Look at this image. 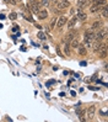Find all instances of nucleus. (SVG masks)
Instances as JSON below:
<instances>
[{"instance_id": "f257e3e1", "label": "nucleus", "mask_w": 108, "mask_h": 122, "mask_svg": "<svg viewBox=\"0 0 108 122\" xmlns=\"http://www.w3.org/2000/svg\"><path fill=\"white\" fill-rule=\"evenodd\" d=\"M39 8H41V4L36 0H28V9H30L32 12L37 14L39 11Z\"/></svg>"}, {"instance_id": "f03ea898", "label": "nucleus", "mask_w": 108, "mask_h": 122, "mask_svg": "<svg viewBox=\"0 0 108 122\" xmlns=\"http://www.w3.org/2000/svg\"><path fill=\"white\" fill-rule=\"evenodd\" d=\"M106 37H107V30H106L104 27H101L99 30H98V32L95 35V40L96 41H102Z\"/></svg>"}, {"instance_id": "7ed1b4c3", "label": "nucleus", "mask_w": 108, "mask_h": 122, "mask_svg": "<svg viewBox=\"0 0 108 122\" xmlns=\"http://www.w3.org/2000/svg\"><path fill=\"white\" fill-rule=\"evenodd\" d=\"M68 22V17L66 16H60L59 19H56V27H58V28H61L64 25H65Z\"/></svg>"}, {"instance_id": "20e7f679", "label": "nucleus", "mask_w": 108, "mask_h": 122, "mask_svg": "<svg viewBox=\"0 0 108 122\" xmlns=\"http://www.w3.org/2000/svg\"><path fill=\"white\" fill-rule=\"evenodd\" d=\"M69 6H70V3L68 0H59L58 1V8H60V9H66Z\"/></svg>"}, {"instance_id": "39448f33", "label": "nucleus", "mask_w": 108, "mask_h": 122, "mask_svg": "<svg viewBox=\"0 0 108 122\" xmlns=\"http://www.w3.org/2000/svg\"><path fill=\"white\" fill-rule=\"evenodd\" d=\"M85 38L86 40H89V41H92V40H95V33H93L92 30H87L85 32Z\"/></svg>"}, {"instance_id": "423d86ee", "label": "nucleus", "mask_w": 108, "mask_h": 122, "mask_svg": "<svg viewBox=\"0 0 108 122\" xmlns=\"http://www.w3.org/2000/svg\"><path fill=\"white\" fill-rule=\"evenodd\" d=\"M95 110H96V109H95V106H93V105L90 106L89 109H87V117H89L90 120L93 118V116H95Z\"/></svg>"}, {"instance_id": "0eeeda50", "label": "nucleus", "mask_w": 108, "mask_h": 122, "mask_svg": "<svg viewBox=\"0 0 108 122\" xmlns=\"http://www.w3.org/2000/svg\"><path fill=\"white\" fill-rule=\"evenodd\" d=\"M101 27H102V22H101V21H95V22L92 24V26H91V30L92 31H97V30H99Z\"/></svg>"}, {"instance_id": "6e6552de", "label": "nucleus", "mask_w": 108, "mask_h": 122, "mask_svg": "<svg viewBox=\"0 0 108 122\" xmlns=\"http://www.w3.org/2000/svg\"><path fill=\"white\" fill-rule=\"evenodd\" d=\"M37 15H38V19L39 20H43V19H47L48 12H47V10H41V11L37 12Z\"/></svg>"}, {"instance_id": "1a4fd4ad", "label": "nucleus", "mask_w": 108, "mask_h": 122, "mask_svg": "<svg viewBox=\"0 0 108 122\" xmlns=\"http://www.w3.org/2000/svg\"><path fill=\"white\" fill-rule=\"evenodd\" d=\"M77 51H79V54H81V56H85L86 53H87V49L85 48L84 45H79L77 46Z\"/></svg>"}, {"instance_id": "9d476101", "label": "nucleus", "mask_w": 108, "mask_h": 122, "mask_svg": "<svg viewBox=\"0 0 108 122\" xmlns=\"http://www.w3.org/2000/svg\"><path fill=\"white\" fill-rule=\"evenodd\" d=\"M76 21H77V17H73L70 21H69V24H68V27L70 28H74V26H75V24H76Z\"/></svg>"}, {"instance_id": "9b49d317", "label": "nucleus", "mask_w": 108, "mask_h": 122, "mask_svg": "<svg viewBox=\"0 0 108 122\" xmlns=\"http://www.w3.org/2000/svg\"><path fill=\"white\" fill-rule=\"evenodd\" d=\"M77 19H80L81 21H85L86 19H87V15H86V14L81 10V11H79V15H77Z\"/></svg>"}, {"instance_id": "f8f14e48", "label": "nucleus", "mask_w": 108, "mask_h": 122, "mask_svg": "<svg viewBox=\"0 0 108 122\" xmlns=\"http://www.w3.org/2000/svg\"><path fill=\"white\" fill-rule=\"evenodd\" d=\"M70 46L73 47V48H77V46H79V40L74 37L73 40L70 41Z\"/></svg>"}, {"instance_id": "ddd939ff", "label": "nucleus", "mask_w": 108, "mask_h": 122, "mask_svg": "<svg viewBox=\"0 0 108 122\" xmlns=\"http://www.w3.org/2000/svg\"><path fill=\"white\" fill-rule=\"evenodd\" d=\"M101 41H96L95 43H93V46H92V48H93V51L95 52H98V49H99V47H101Z\"/></svg>"}, {"instance_id": "4468645a", "label": "nucleus", "mask_w": 108, "mask_h": 122, "mask_svg": "<svg viewBox=\"0 0 108 122\" xmlns=\"http://www.w3.org/2000/svg\"><path fill=\"white\" fill-rule=\"evenodd\" d=\"M101 9H102V8H101L99 5H92L91 9H90V12H97V11H99Z\"/></svg>"}, {"instance_id": "2eb2a0df", "label": "nucleus", "mask_w": 108, "mask_h": 122, "mask_svg": "<svg viewBox=\"0 0 108 122\" xmlns=\"http://www.w3.org/2000/svg\"><path fill=\"white\" fill-rule=\"evenodd\" d=\"M75 37V35L73 33V32H70L69 35H66V37H65V41H66V43H69V42L71 41V40H73Z\"/></svg>"}, {"instance_id": "dca6fc26", "label": "nucleus", "mask_w": 108, "mask_h": 122, "mask_svg": "<svg viewBox=\"0 0 108 122\" xmlns=\"http://www.w3.org/2000/svg\"><path fill=\"white\" fill-rule=\"evenodd\" d=\"M92 1H93L95 5H99V6L106 5V0H92Z\"/></svg>"}, {"instance_id": "f3484780", "label": "nucleus", "mask_w": 108, "mask_h": 122, "mask_svg": "<svg viewBox=\"0 0 108 122\" xmlns=\"http://www.w3.org/2000/svg\"><path fill=\"white\" fill-rule=\"evenodd\" d=\"M106 56H107V48L99 49V57L101 58H106Z\"/></svg>"}, {"instance_id": "a211bd4d", "label": "nucleus", "mask_w": 108, "mask_h": 122, "mask_svg": "<svg viewBox=\"0 0 108 122\" xmlns=\"http://www.w3.org/2000/svg\"><path fill=\"white\" fill-rule=\"evenodd\" d=\"M77 5L80 8H84L85 5H87V0H77Z\"/></svg>"}, {"instance_id": "6ab92c4d", "label": "nucleus", "mask_w": 108, "mask_h": 122, "mask_svg": "<svg viewBox=\"0 0 108 122\" xmlns=\"http://www.w3.org/2000/svg\"><path fill=\"white\" fill-rule=\"evenodd\" d=\"M84 46H85V48H90L91 46H92V43H91V41H89V40H84Z\"/></svg>"}, {"instance_id": "aec40b11", "label": "nucleus", "mask_w": 108, "mask_h": 122, "mask_svg": "<svg viewBox=\"0 0 108 122\" xmlns=\"http://www.w3.org/2000/svg\"><path fill=\"white\" fill-rule=\"evenodd\" d=\"M102 17L103 19H107V6L106 5L102 8Z\"/></svg>"}, {"instance_id": "412c9836", "label": "nucleus", "mask_w": 108, "mask_h": 122, "mask_svg": "<svg viewBox=\"0 0 108 122\" xmlns=\"http://www.w3.org/2000/svg\"><path fill=\"white\" fill-rule=\"evenodd\" d=\"M64 52H65V54H66V56H69V54H70V45H69V43L65 46V48H64Z\"/></svg>"}, {"instance_id": "4be33fe9", "label": "nucleus", "mask_w": 108, "mask_h": 122, "mask_svg": "<svg viewBox=\"0 0 108 122\" xmlns=\"http://www.w3.org/2000/svg\"><path fill=\"white\" fill-rule=\"evenodd\" d=\"M6 4H11V5H16L17 4V0H4Z\"/></svg>"}, {"instance_id": "5701e85b", "label": "nucleus", "mask_w": 108, "mask_h": 122, "mask_svg": "<svg viewBox=\"0 0 108 122\" xmlns=\"http://www.w3.org/2000/svg\"><path fill=\"white\" fill-rule=\"evenodd\" d=\"M16 17H17V14H16V12H11L10 15H9V19H10V20H15Z\"/></svg>"}, {"instance_id": "b1692460", "label": "nucleus", "mask_w": 108, "mask_h": 122, "mask_svg": "<svg viewBox=\"0 0 108 122\" xmlns=\"http://www.w3.org/2000/svg\"><path fill=\"white\" fill-rule=\"evenodd\" d=\"M37 37H38L39 40H46V35L43 33V32H38V35H37Z\"/></svg>"}, {"instance_id": "393cba45", "label": "nucleus", "mask_w": 108, "mask_h": 122, "mask_svg": "<svg viewBox=\"0 0 108 122\" xmlns=\"http://www.w3.org/2000/svg\"><path fill=\"white\" fill-rule=\"evenodd\" d=\"M41 4L43 6H48L49 5V0H41Z\"/></svg>"}, {"instance_id": "a878e982", "label": "nucleus", "mask_w": 108, "mask_h": 122, "mask_svg": "<svg viewBox=\"0 0 108 122\" xmlns=\"http://www.w3.org/2000/svg\"><path fill=\"white\" fill-rule=\"evenodd\" d=\"M55 22H56V19H53V20H52V22H50V28H53V27H54Z\"/></svg>"}, {"instance_id": "bb28decb", "label": "nucleus", "mask_w": 108, "mask_h": 122, "mask_svg": "<svg viewBox=\"0 0 108 122\" xmlns=\"http://www.w3.org/2000/svg\"><path fill=\"white\" fill-rule=\"evenodd\" d=\"M25 19H26L27 21H31V22H33V19H32L31 16H27V15H25Z\"/></svg>"}, {"instance_id": "cd10ccee", "label": "nucleus", "mask_w": 108, "mask_h": 122, "mask_svg": "<svg viewBox=\"0 0 108 122\" xmlns=\"http://www.w3.org/2000/svg\"><path fill=\"white\" fill-rule=\"evenodd\" d=\"M49 1H54V0H49Z\"/></svg>"}, {"instance_id": "c85d7f7f", "label": "nucleus", "mask_w": 108, "mask_h": 122, "mask_svg": "<svg viewBox=\"0 0 108 122\" xmlns=\"http://www.w3.org/2000/svg\"><path fill=\"white\" fill-rule=\"evenodd\" d=\"M17 1H21V0H17Z\"/></svg>"}]
</instances>
